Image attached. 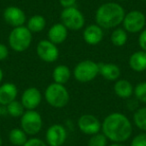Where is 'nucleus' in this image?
Here are the masks:
<instances>
[{"instance_id": "7c9ffc66", "label": "nucleus", "mask_w": 146, "mask_h": 146, "mask_svg": "<svg viewBox=\"0 0 146 146\" xmlns=\"http://www.w3.org/2000/svg\"><path fill=\"white\" fill-rule=\"evenodd\" d=\"M9 56V47L7 45L0 43V61H4Z\"/></svg>"}, {"instance_id": "f3484780", "label": "nucleus", "mask_w": 146, "mask_h": 146, "mask_svg": "<svg viewBox=\"0 0 146 146\" xmlns=\"http://www.w3.org/2000/svg\"><path fill=\"white\" fill-rule=\"evenodd\" d=\"M68 29L61 22L54 23L49 28L48 33H47V38L49 41L56 45L62 44L68 37Z\"/></svg>"}, {"instance_id": "412c9836", "label": "nucleus", "mask_w": 146, "mask_h": 146, "mask_svg": "<svg viewBox=\"0 0 146 146\" xmlns=\"http://www.w3.org/2000/svg\"><path fill=\"white\" fill-rule=\"evenodd\" d=\"M26 27L32 34L43 31L46 27V19L43 15L35 14L30 16L26 21Z\"/></svg>"}, {"instance_id": "e433bc0d", "label": "nucleus", "mask_w": 146, "mask_h": 146, "mask_svg": "<svg viewBox=\"0 0 146 146\" xmlns=\"http://www.w3.org/2000/svg\"><path fill=\"white\" fill-rule=\"evenodd\" d=\"M116 1H125V0H116Z\"/></svg>"}, {"instance_id": "7ed1b4c3", "label": "nucleus", "mask_w": 146, "mask_h": 146, "mask_svg": "<svg viewBox=\"0 0 146 146\" xmlns=\"http://www.w3.org/2000/svg\"><path fill=\"white\" fill-rule=\"evenodd\" d=\"M43 96L47 103L51 107L56 108V109L64 108L68 104L69 99H70V94L65 85L55 83V82L50 83L45 88Z\"/></svg>"}, {"instance_id": "cd10ccee", "label": "nucleus", "mask_w": 146, "mask_h": 146, "mask_svg": "<svg viewBox=\"0 0 146 146\" xmlns=\"http://www.w3.org/2000/svg\"><path fill=\"white\" fill-rule=\"evenodd\" d=\"M130 146H146V132H141L134 136L131 139Z\"/></svg>"}, {"instance_id": "4be33fe9", "label": "nucleus", "mask_w": 146, "mask_h": 146, "mask_svg": "<svg viewBox=\"0 0 146 146\" xmlns=\"http://www.w3.org/2000/svg\"><path fill=\"white\" fill-rule=\"evenodd\" d=\"M8 139L13 146H23L28 140V135L19 128H12L8 133Z\"/></svg>"}, {"instance_id": "423d86ee", "label": "nucleus", "mask_w": 146, "mask_h": 146, "mask_svg": "<svg viewBox=\"0 0 146 146\" xmlns=\"http://www.w3.org/2000/svg\"><path fill=\"white\" fill-rule=\"evenodd\" d=\"M61 23L68 30L78 31L85 26V17L76 6L63 8L60 13Z\"/></svg>"}, {"instance_id": "1a4fd4ad", "label": "nucleus", "mask_w": 146, "mask_h": 146, "mask_svg": "<svg viewBox=\"0 0 146 146\" xmlns=\"http://www.w3.org/2000/svg\"><path fill=\"white\" fill-rule=\"evenodd\" d=\"M36 54L40 60L46 63H53L59 58L58 45L48 39H42L36 45Z\"/></svg>"}, {"instance_id": "aec40b11", "label": "nucleus", "mask_w": 146, "mask_h": 146, "mask_svg": "<svg viewBox=\"0 0 146 146\" xmlns=\"http://www.w3.org/2000/svg\"><path fill=\"white\" fill-rule=\"evenodd\" d=\"M71 75H72V72H71L70 68L64 64L57 65V66L54 67L52 71L53 82L62 84V85H65L70 80Z\"/></svg>"}, {"instance_id": "f8f14e48", "label": "nucleus", "mask_w": 146, "mask_h": 146, "mask_svg": "<svg viewBox=\"0 0 146 146\" xmlns=\"http://www.w3.org/2000/svg\"><path fill=\"white\" fill-rule=\"evenodd\" d=\"M3 19L12 28L24 26L27 21L25 12L17 6H7L3 11Z\"/></svg>"}, {"instance_id": "9b49d317", "label": "nucleus", "mask_w": 146, "mask_h": 146, "mask_svg": "<svg viewBox=\"0 0 146 146\" xmlns=\"http://www.w3.org/2000/svg\"><path fill=\"white\" fill-rule=\"evenodd\" d=\"M67 139V130L62 124H52L45 133V142L48 146H62Z\"/></svg>"}, {"instance_id": "b1692460", "label": "nucleus", "mask_w": 146, "mask_h": 146, "mask_svg": "<svg viewBox=\"0 0 146 146\" xmlns=\"http://www.w3.org/2000/svg\"><path fill=\"white\" fill-rule=\"evenodd\" d=\"M133 124L141 130L142 132H146V106L140 107L134 111L133 113Z\"/></svg>"}, {"instance_id": "dca6fc26", "label": "nucleus", "mask_w": 146, "mask_h": 146, "mask_svg": "<svg viewBox=\"0 0 146 146\" xmlns=\"http://www.w3.org/2000/svg\"><path fill=\"white\" fill-rule=\"evenodd\" d=\"M18 88L12 82L0 84V105L6 106L17 99Z\"/></svg>"}, {"instance_id": "20e7f679", "label": "nucleus", "mask_w": 146, "mask_h": 146, "mask_svg": "<svg viewBox=\"0 0 146 146\" xmlns=\"http://www.w3.org/2000/svg\"><path fill=\"white\" fill-rule=\"evenodd\" d=\"M32 35L25 25L12 28L8 35L9 48L18 53L24 52L32 43Z\"/></svg>"}, {"instance_id": "5701e85b", "label": "nucleus", "mask_w": 146, "mask_h": 146, "mask_svg": "<svg viewBox=\"0 0 146 146\" xmlns=\"http://www.w3.org/2000/svg\"><path fill=\"white\" fill-rule=\"evenodd\" d=\"M110 41L116 47L124 46L128 41V32L123 27L114 28L110 35Z\"/></svg>"}, {"instance_id": "c756f323", "label": "nucleus", "mask_w": 146, "mask_h": 146, "mask_svg": "<svg viewBox=\"0 0 146 146\" xmlns=\"http://www.w3.org/2000/svg\"><path fill=\"white\" fill-rule=\"evenodd\" d=\"M138 44H139L140 49L146 52V27L139 33V36H138Z\"/></svg>"}, {"instance_id": "c9c22d12", "label": "nucleus", "mask_w": 146, "mask_h": 146, "mask_svg": "<svg viewBox=\"0 0 146 146\" xmlns=\"http://www.w3.org/2000/svg\"><path fill=\"white\" fill-rule=\"evenodd\" d=\"M2 143H3V140H2V137L0 135V146H2Z\"/></svg>"}, {"instance_id": "a878e982", "label": "nucleus", "mask_w": 146, "mask_h": 146, "mask_svg": "<svg viewBox=\"0 0 146 146\" xmlns=\"http://www.w3.org/2000/svg\"><path fill=\"white\" fill-rule=\"evenodd\" d=\"M87 146H108V139L102 132H98L90 136Z\"/></svg>"}, {"instance_id": "f704fd0d", "label": "nucleus", "mask_w": 146, "mask_h": 146, "mask_svg": "<svg viewBox=\"0 0 146 146\" xmlns=\"http://www.w3.org/2000/svg\"><path fill=\"white\" fill-rule=\"evenodd\" d=\"M2 105H0V117H1V115H2Z\"/></svg>"}, {"instance_id": "39448f33", "label": "nucleus", "mask_w": 146, "mask_h": 146, "mask_svg": "<svg viewBox=\"0 0 146 146\" xmlns=\"http://www.w3.org/2000/svg\"><path fill=\"white\" fill-rule=\"evenodd\" d=\"M99 75L98 63L93 60H82L73 69V76L79 83H88Z\"/></svg>"}, {"instance_id": "c85d7f7f", "label": "nucleus", "mask_w": 146, "mask_h": 146, "mask_svg": "<svg viewBox=\"0 0 146 146\" xmlns=\"http://www.w3.org/2000/svg\"><path fill=\"white\" fill-rule=\"evenodd\" d=\"M23 146H48V145H47L46 142L41 140L40 138L31 137V138H28L26 143H25Z\"/></svg>"}, {"instance_id": "0eeeda50", "label": "nucleus", "mask_w": 146, "mask_h": 146, "mask_svg": "<svg viewBox=\"0 0 146 146\" xmlns=\"http://www.w3.org/2000/svg\"><path fill=\"white\" fill-rule=\"evenodd\" d=\"M43 127L42 116L36 110H26L20 117V128L28 136H35Z\"/></svg>"}, {"instance_id": "473e14b6", "label": "nucleus", "mask_w": 146, "mask_h": 146, "mask_svg": "<svg viewBox=\"0 0 146 146\" xmlns=\"http://www.w3.org/2000/svg\"><path fill=\"white\" fill-rule=\"evenodd\" d=\"M3 77H4V73H3L2 68H1V67H0V84H1V82H2Z\"/></svg>"}, {"instance_id": "ddd939ff", "label": "nucleus", "mask_w": 146, "mask_h": 146, "mask_svg": "<svg viewBox=\"0 0 146 146\" xmlns=\"http://www.w3.org/2000/svg\"><path fill=\"white\" fill-rule=\"evenodd\" d=\"M42 93L37 87L31 86L23 91L20 101L25 110H36L42 101Z\"/></svg>"}, {"instance_id": "2eb2a0df", "label": "nucleus", "mask_w": 146, "mask_h": 146, "mask_svg": "<svg viewBox=\"0 0 146 146\" xmlns=\"http://www.w3.org/2000/svg\"><path fill=\"white\" fill-rule=\"evenodd\" d=\"M99 75L107 81H116L121 76V69L115 63L100 62L98 63Z\"/></svg>"}, {"instance_id": "6ab92c4d", "label": "nucleus", "mask_w": 146, "mask_h": 146, "mask_svg": "<svg viewBox=\"0 0 146 146\" xmlns=\"http://www.w3.org/2000/svg\"><path fill=\"white\" fill-rule=\"evenodd\" d=\"M129 67L135 72H143L146 70V52L138 50L133 52L128 59Z\"/></svg>"}, {"instance_id": "4468645a", "label": "nucleus", "mask_w": 146, "mask_h": 146, "mask_svg": "<svg viewBox=\"0 0 146 146\" xmlns=\"http://www.w3.org/2000/svg\"><path fill=\"white\" fill-rule=\"evenodd\" d=\"M103 30L104 29L101 28L96 23L87 25L83 29V33H82L83 40L85 41L86 44L91 45V46L98 45L103 40V37H104Z\"/></svg>"}, {"instance_id": "a211bd4d", "label": "nucleus", "mask_w": 146, "mask_h": 146, "mask_svg": "<svg viewBox=\"0 0 146 146\" xmlns=\"http://www.w3.org/2000/svg\"><path fill=\"white\" fill-rule=\"evenodd\" d=\"M113 90L117 97L121 98V99H129L133 95L134 86L127 79L119 78L114 83Z\"/></svg>"}, {"instance_id": "bb28decb", "label": "nucleus", "mask_w": 146, "mask_h": 146, "mask_svg": "<svg viewBox=\"0 0 146 146\" xmlns=\"http://www.w3.org/2000/svg\"><path fill=\"white\" fill-rule=\"evenodd\" d=\"M133 95L137 101L146 104V81L139 82L136 86H134Z\"/></svg>"}, {"instance_id": "f257e3e1", "label": "nucleus", "mask_w": 146, "mask_h": 146, "mask_svg": "<svg viewBox=\"0 0 146 146\" xmlns=\"http://www.w3.org/2000/svg\"><path fill=\"white\" fill-rule=\"evenodd\" d=\"M101 132L112 143H124L131 137L133 125L125 114L113 112L101 122Z\"/></svg>"}, {"instance_id": "393cba45", "label": "nucleus", "mask_w": 146, "mask_h": 146, "mask_svg": "<svg viewBox=\"0 0 146 146\" xmlns=\"http://www.w3.org/2000/svg\"><path fill=\"white\" fill-rule=\"evenodd\" d=\"M3 107L6 108V112L8 113V115L13 118H20L24 114V112L26 111L20 100L17 99L10 102L8 105L3 106Z\"/></svg>"}, {"instance_id": "72a5a7b5", "label": "nucleus", "mask_w": 146, "mask_h": 146, "mask_svg": "<svg viewBox=\"0 0 146 146\" xmlns=\"http://www.w3.org/2000/svg\"><path fill=\"white\" fill-rule=\"evenodd\" d=\"M108 146H127V145H125L124 143H111Z\"/></svg>"}, {"instance_id": "9d476101", "label": "nucleus", "mask_w": 146, "mask_h": 146, "mask_svg": "<svg viewBox=\"0 0 146 146\" xmlns=\"http://www.w3.org/2000/svg\"><path fill=\"white\" fill-rule=\"evenodd\" d=\"M77 127L82 133L86 135H93L101 132V121L93 114H82L77 120Z\"/></svg>"}, {"instance_id": "2f4dec72", "label": "nucleus", "mask_w": 146, "mask_h": 146, "mask_svg": "<svg viewBox=\"0 0 146 146\" xmlns=\"http://www.w3.org/2000/svg\"><path fill=\"white\" fill-rule=\"evenodd\" d=\"M59 3L62 8H69V7L75 6L77 0H59Z\"/></svg>"}, {"instance_id": "6e6552de", "label": "nucleus", "mask_w": 146, "mask_h": 146, "mask_svg": "<svg viewBox=\"0 0 146 146\" xmlns=\"http://www.w3.org/2000/svg\"><path fill=\"white\" fill-rule=\"evenodd\" d=\"M122 25L128 33H131V34L140 33L145 28L146 16L142 11L131 10L125 13Z\"/></svg>"}, {"instance_id": "f03ea898", "label": "nucleus", "mask_w": 146, "mask_h": 146, "mask_svg": "<svg viewBox=\"0 0 146 146\" xmlns=\"http://www.w3.org/2000/svg\"><path fill=\"white\" fill-rule=\"evenodd\" d=\"M125 10L118 2L101 4L95 12V23L103 29H114L122 24Z\"/></svg>"}, {"instance_id": "4c0bfd02", "label": "nucleus", "mask_w": 146, "mask_h": 146, "mask_svg": "<svg viewBox=\"0 0 146 146\" xmlns=\"http://www.w3.org/2000/svg\"><path fill=\"white\" fill-rule=\"evenodd\" d=\"M144 1H146V0H144Z\"/></svg>"}]
</instances>
